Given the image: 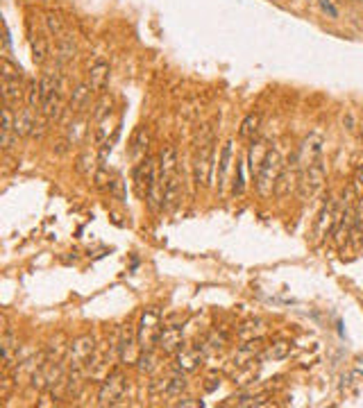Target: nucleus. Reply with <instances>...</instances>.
Instances as JSON below:
<instances>
[{
  "label": "nucleus",
  "mask_w": 363,
  "mask_h": 408,
  "mask_svg": "<svg viewBox=\"0 0 363 408\" xmlns=\"http://www.w3.org/2000/svg\"><path fill=\"white\" fill-rule=\"evenodd\" d=\"M281 168H284V159H281L279 150L277 148L268 150L266 159L261 161L257 175H254V186H257V193L261 197H268V195L275 193L277 179L281 175Z\"/></svg>",
  "instance_id": "nucleus-1"
},
{
  "label": "nucleus",
  "mask_w": 363,
  "mask_h": 408,
  "mask_svg": "<svg viewBox=\"0 0 363 408\" xmlns=\"http://www.w3.org/2000/svg\"><path fill=\"white\" fill-rule=\"evenodd\" d=\"M41 84V112L48 121H59L61 116V84L50 73L39 80Z\"/></svg>",
  "instance_id": "nucleus-2"
},
{
  "label": "nucleus",
  "mask_w": 363,
  "mask_h": 408,
  "mask_svg": "<svg viewBox=\"0 0 363 408\" xmlns=\"http://www.w3.org/2000/svg\"><path fill=\"white\" fill-rule=\"evenodd\" d=\"M325 181H327L325 161H316V163H309V166H304V168H299V184H297L299 197L302 199L316 197L323 190Z\"/></svg>",
  "instance_id": "nucleus-3"
},
{
  "label": "nucleus",
  "mask_w": 363,
  "mask_h": 408,
  "mask_svg": "<svg viewBox=\"0 0 363 408\" xmlns=\"http://www.w3.org/2000/svg\"><path fill=\"white\" fill-rule=\"evenodd\" d=\"M3 98H5V105H9V107H18L25 98L23 73L7 57L3 59Z\"/></svg>",
  "instance_id": "nucleus-4"
},
{
  "label": "nucleus",
  "mask_w": 363,
  "mask_h": 408,
  "mask_svg": "<svg viewBox=\"0 0 363 408\" xmlns=\"http://www.w3.org/2000/svg\"><path fill=\"white\" fill-rule=\"evenodd\" d=\"M125 390H127L125 372L123 370H112L103 379V384H100L98 404L100 406H116V404H121V399L125 397Z\"/></svg>",
  "instance_id": "nucleus-5"
},
{
  "label": "nucleus",
  "mask_w": 363,
  "mask_h": 408,
  "mask_svg": "<svg viewBox=\"0 0 363 408\" xmlns=\"http://www.w3.org/2000/svg\"><path fill=\"white\" fill-rule=\"evenodd\" d=\"M141 342H139V331L134 324H123L118 331V361L123 365H136L141 356Z\"/></svg>",
  "instance_id": "nucleus-6"
},
{
  "label": "nucleus",
  "mask_w": 363,
  "mask_h": 408,
  "mask_svg": "<svg viewBox=\"0 0 363 408\" xmlns=\"http://www.w3.org/2000/svg\"><path fill=\"white\" fill-rule=\"evenodd\" d=\"M98 349L96 345V338L91 333H84V335H77L75 340L68 345L66 349V363L68 368L73 370H87L89 361L94 358V354Z\"/></svg>",
  "instance_id": "nucleus-7"
},
{
  "label": "nucleus",
  "mask_w": 363,
  "mask_h": 408,
  "mask_svg": "<svg viewBox=\"0 0 363 408\" xmlns=\"http://www.w3.org/2000/svg\"><path fill=\"white\" fill-rule=\"evenodd\" d=\"M345 202L341 204V216H339V222H336V229H334V241L336 245H343L350 243V236H352V229H354V222H357V204H354V197H352V190L345 193Z\"/></svg>",
  "instance_id": "nucleus-8"
},
{
  "label": "nucleus",
  "mask_w": 363,
  "mask_h": 408,
  "mask_svg": "<svg viewBox=\"0 0 363 408\" xmlns=\"http://www.w3.org/2000/svg\"><path fill=\"white\" fill-rule=\"evenodd\" d=\"M161 315L157 311H152V308H145L139 317V326H136V331H139V342L143 349H152V345H157V338L161 333Z\"/></svg>",
  "instance_id": "nucleus-9"
},
{
  "label": "nucleus",
  "mask_w": 363,
  "mask_h": 408,
  "mask_svg": "<svg viewBox=\"0 0 363 408\" xmlns=\"http://www.w3.org/2000/svg\"><path fill=\"white\" fill-rule=\"evenodd\" d=\"M214 172V143L205 145V148H195L193 159V181L198 188H207L212 181Z\"/></svg>",
  "instance_id": "nucleus-10"
},
{
  "label": "nucleus",
  "mask_w": 363,
  "mask_h": 408,
  "mask_svg": "<svg viewBox=\"0 0 363 408\" xmlns=\"http://www.w3.org/2000/svg\"><path fill=\"white\" fill-rule=\"evenodd\" d=\"M339 216H341V202H339V199L329 197L323 204L320 213H318V220H316V236H318V239L334 236L336 222H339Z\"/></svg>",
  "instance_id": "nucleus-11"
},
{
  "label": "nucleus",
  "mask_w": 363,
  "mask_h": 408,
  "mask_svg": "<svg viewBox=\"0 0 363 408\" xmlns=\"http://www.w3.org/2000/svg\"><path fill=\"white\" fill-rule=\"evenodd\" d=\"M323 152H325V136L320 132H311L302 141L297 150V159H299V168L309 166V163H316V161H323Z\"/></svg>",
  "instance_id": "nucleus-12"
},
{
  "label": "nucleus",
  "mask_w": 363,
  "mask_h": 408,
  "mask_svg": "<svg viewBox=\"0 0 363 408\" xmlns=\"http://www.w3.org/2000/svg\"><path fill=\"white\" fill-rule=\"evenodd\" d=\"M134 181H136V190H139L141 197H148L150 190L154 188V184L159 181V172H157V161L145 157L139 168L134 172Z\"/></svg>",
  "instance_id": "nucleus-13"
},
{
  "label": "nucleus",
  "mask_w": 363,
  "mask_h": 408,
  "mask_svg": "<svg viewBox=\"0 0 363 408\" xmlns=\"http://www.w3.org/2000/svg\"><path fill=\"white\" fill-rule=\"evenodd\" d=\"M184 388H186L184 372L177 370L175 375L152 381V384H150V395L152 397H179Z\"/></svg>",
  "instance_id": "nucleus-14"
},
{
  "label": "nucleus",
  "mask_w": 363,
  "mask_h": 408,
  "mask_svg": "<svg viewBox=\"0 0 363 408\" xmlns=\"http://www.w3.org/2000/svg\"><path fill=\"white\" fill-rule=\"evenodd\" d=\"M157 172H159V184H163L168 177H172L177 170V150L175 145H163L157 159Z\"/></svg>",
  "instance_id": "nucleus-15"
},
{
  "label": "nucleus",
  "mask_w": 363,
  "mask_h": 408,
  "mask_svg": "<svg viewBox=\"0 0 363 408\" xmlns=\"http://www.w3.org/2000/svg\"><path fill=\"white\" fill-rule=\"evenodd\" d=\"M109 73H112V70H109V63L105 59H98V61L91 63V68L87 73V84L91 86L94 93H103V91L107 89Z\"/></svg>",
  "instance_id": "nucleus-16"
},
{
  "label": "nucleus",
  "mask_w": 363,
  "mask_h": 408,
  "mask_svg": "<svg viewBox=\"0 0 363 408\" xmlns=\"http://www.w3.org/2000/svg\"><path fill=\"white\" fill-rule=\"evenodd\" d=\"M161 188H163V209H166V211H172V209H175L179 204V199H182L184 179H182L179 172H175V175L163 181Z\"/></svg>",
  "instance_id": "nucleus-17"
},
{
  "label": "nucleus",
  "mask_w": 363,
  "mask_h": 408,
  "mask_svg": "<svg viewBox=\"0 0 363 408\" xmlns=\"http://www.w3.org/2000/svg\"><path fill=\"white\" fill-rule=\"evenodd\" d=\"M157 347L166 354H177L184 347V333H182L179 326H163L157 338Z\"/></svg>",
  "instance_id": "nucleus-18"
},
{
  "label": "nucleus",
  "mask_w": 363,
  "mask_h": 408,
  "mask_svg": "<svg viewBox=\"0 0 363 408\" xmlns=\"http://www.w3.org/2000/svg\"><path fill=\"white\" fill-rule=\"evenodd\" d=\"M202 361H205V352L200 347H182L175 356V368L186 375V372L198 370Z\"/></svg>",
  "instance_id": "nucleus-19"
},
{
  "label": "nucleus",
  "mask_w": 363,
  "mask_h": 408,
  "mask_svg": "<svg viewBox=\"0 0 363 408\" xmlns=\"http://www.w3.org/2000/svg\"><path fill=\"white\" fill-rule=\"evenodd\" d=\"M91 96H94V91H91L89 84H77L73 89V96H71V103H68V112L73 114V118H77L80 114H84L89 105H91Z\"/></svg>",
  "instance_id": "nucleus-20"
},
{
  "label": "nucleus",
  "mask_w": 363,
  "mask_h": 408,
  "mask_svg": "<svg viewBox=\"0 0 363 408\" xmlns=\"http://www.w3.org/2000/svg\"><path fill=\"white\" fill-rule=\"evenodd\" d=\"M0 345H3V368L9 370L18 358V340H16V335L12 331V326H5Z\"/></svg>",
  "instance_id": "nucleus-21"
},
{
  "label": "nucleus",
  "mask_w": 363,
  "mask_h": 408,
  "mask_svg": "<svg viewBox=\"0 0 363 408\" xmlns=\"http://www.w3.org/2000/svg\"><path fill=\"white\" fill-rule=\"evenodd\" d=\"M96 125L98 127H96V134H94V143L98 145V148H103L105 143L116 139V134H118V121H116L114 116H107V118H103V121H98Z\"/></svg>",
  "instance_id": "nucleus-22"
},
{
  "label": "nucleus",
  "mask_w": 363,
  "mask_h": 408,
  "mask_svg": "<svg viewBox=\"0 0 363 408\" xmlns=\"http://www.w3.org/2000/svg\"><path fill=\"white\" fill-rule=\"evenodd\" d=\"M75 39L73 36H68V32L59 36L57 39V66L64 68V66H68V63L75 59Z\"/></svg>",
  "instance_id": "nucleus-23"
},
{
  "label": "nucleus",
  "mask_w": 363,
  "mask_h": 408,
  "mask_svg": "<svg viewBox=\"0 0 363 408\" xmlns=\"http://www.w3.org/2000/svg\"><path fill=\"white\" fill-rule=\"evenodd\" d=\"M16 134L18 136L36 134V118H34L32 107H25V109H21V112H16Z\"/></svg>",
  "instance_id": "nucleus-24"
},
{
  "label": "nucleus",
  "mask_w": 363,
  "mask_h": 408,
  "mask_svg": "<svg viewBox=\"0 0 363 408\" xmlns=\"http://www.w3.org/2000/svg\"><path fill=\"white\" fill-rule=\"evenodd\" d=\"M268 143L266 141H261V139H254L252 145H250V152H248V168L252 172V177L257 175V170L261 166V161L266 159V154H268Z\"/></svg>",
  "instance_id": "nucleus-25"
},
{
  "label": "nucleus",
  "mask_w": 363,
  "mask_h": 408,
  "mask_svg": "<svg viewBox=\"0 0 363 408\" xmlns=\"http://www.w3.org/2000/svg\"><path fill=\"white\" fill-rule=\"evenodd\" d=\"M259 127H261V116L259 114H248L243 118V123H241L239 139L254 141V139H257V134H259Z\"/></svg>",
  "instance_id": "nucleus-26"
},
{
  "label": "nucleus",
  "mask_w": 363,
  "mask_h": 408,
  "mask_svg": "<svg viewBox=\"0 0 363 408\" xmlns=\"http://www.w3.org/2000/svg\"><path fill=\"white\" fill-rule=\"evenodd\" d=\"M30 48H32L34 63H43L45 59H48V39L43 36V32H32Z\"/></svg>",
  "instance_id": "nucleus-27"
},
{
  "label": "nucleus",
  "mask_w": 363,
  "mask_h": 408,
  "mask_svg": "<svg viewBox=\"0 0 363 408\" xmlns=\"http://www.w3.org/2000/svg\"><path fill=\"white\" fill-rule=\"evenodd\" d=\"M148 141H150V130L145 125H141L139 130L134 132L132 136V148H130V157H141V154L145 152V148H148Z\"/></svg>",
  "instance_id": "nucleus-28"
},
{
  "label": "nucleus",
  "mask_w": 363,
  "mask_h": 408,
  "mask_svg": "<svg viewBox=\"0 0 363 408\" xmlns=\"http://www.w3.org/2000/svg\"><path fill=\"white\" fill-rule=\"evenodd\" d=\"M230 161H232V141H227L221 150V161H218V190H223L225 179H227V170H230Z\"/></svg>",
  "instance_id": "nucleus-29"
},
{
  "label": "nucleus",
  "mask_w": 363,
  "mask_h": 408,
  "mask_svg": "<svg viewBox=\"0 0 363 408\" xmlns=\"http://www.w3.org/2000/svg\"><path fill=\"white\" fill-rule=\"evenodd\" d=\"M136 365H139V370L145 372V375H152V372L159 368V358H157V354H154L152 349H143Z\"/></svg>",
  "instance_id": "nucleus-30"
},
{
  "label": "nucleus",
  "mask_w": 363,
  "mask_h": 408,
  "mask_svg": "<svg viewBox=\"0 0 363 408\" xmlns=\"http://www.w3.org/2000/svg\"><path fill=\"white\" fill-rule=\"evenodd\" d=\"M43 21H45V27H48V32H50L52 36H57V39H59V36L66 34V25H64V21L59 18V14H52V12H50V14H45Z\"/></svg>",
  "instance_id": "nucleus-31"
},
{
  "label": "nucleus",
  "mask_w": 363,
  "mask_h": 408,
  "mask_svg": "<svg viewBox=\"0 0 363 408\" xmlns=\"http://www.w3.org/2000/svg\"><path fill=\"white\" fill-rule=\"evenodd\" d=\"M25 98H27V107H32V109H41V84H39V82H36V80H32L30 84H27Z\"/></svg>",
  "instance_id": "nucleus-32"
},
{
  "label": "nucleus",
  "mask_w": 363,
  "mask_h": 408,
  "mask_svg": "<svg viewBox=\"0 0 363 408\" xmlns=\"http://www.w3.org/2000/svg\"><path fill=\"white\" fill-rule=\"evenodd\" d=\"M290 354V342H286V340H277L272 347L266 352V356L268 358H272V361H281V358H286Z\"/></svg>",
  "instance_id": "nucleus-33"
},
{
  "label": "nucleus",
  "mask_w": 363,
  "mask_h": 408,
  "mask_svg": "<svg viewBox=\"0 0 363 408\" xmlns=\"http://www.w3.org/2000/svg\"><path fill=\"white\" fill-rule=\"evenodd\" d=\"M214 143V127L212 125H202L195 132V148H205V145Z\"/></svg>",
  "instance_id": "nucleus-34"
},
{
  "label": "nucleus",
  "mask_w": 363,
  "mask_h": 408,
  "mask_svg": "<svg viewBox=\"0 0 363 408\" xmlns=\"http://www.w3.org/2000/svg\"><path fill=\"white\" fill-rule=\"evenodd\" d=\"M107 116H112V98H109V96L100 98V103L96 105V112H94V123L103 121V118H107Z\"/></svg>",
  "instance_id": "nucleus-35"
},
{
  "label": "nucleus",
  "mask_w": 363,
  "mask_h": 408,
  "mask_svg": "<svg viewBox=\"0 0 363 408\" xmlns=\"http://www.w3.org/2000/svg\"><path fill=\"white\" fill-rule=\"evenodd\" d=\"M350 241L357 245V248H361L363 245V209H357V222H354Z\"/></svg>",
  "instance_id": "nucleus-36"
},
{
  "label": "nucleus",
  "mask_w": 363,
  "mask_h": 408,
  "mask_svg": "<svg viewBox=\"0 0 363 408\" xmlns=\"http://www.w3.org/2000/svg\"><path fill=\"white\" fill-rule=\"evenodd\" d=\"M245 190V179H243V161H236V172H234V184H232V193L241 195Z\"/></svg>",
  "instance_id": "nucleus-37"
},
{
  "label": "nucleus",
  "mask_w": 363,
  "mask_h": 408,
  "mask_svg": "<svg viewBox=\"0 0 363 408\" xmlns=\"http://www.w3.org/2000/svg\"><path fill=\"white\" fill-rule=\"evenodd\" d=\"M94 181H96V188H109L114 179H109V172L105 168H98L96 175H94Z\"/></svg>",
  "instance_id": "nucleus-38"
},
{
  "label": "nucleus",
  "mask_w": 363,
  "mask_h": 408,
  "mask_svg": "<svg viewBox=\"0 0 363 408\" xmlns=\"http://www.w3.org/2000/svg\"><path fill=\"white\" fill-rule=\"evenodd\" d=\"M89 161H94V157H91L89 152L80 154V159H77V170L82 172V175H91V170H89Z\"/></svg>",
  "instance_id": "nucleus-39"
},
{
  "label": "nucleus",
  "mask_w": 363,
  "mask_h": 408,
  "mask_svg": "<svg viewBox=\"0 0 363 408\" xmlns=\"http://www.w3.org/2000/svg\"><path fill=\"white\" fill-rule=\"evenodd\" d=\"M175 406H202L200 402H191V399H179Z\"/></svg>",
  "instance_id": "nucleus-40"
},
{
  "label": "nucleus",
  "mask_w": 363,
  "mask_h": 408,
  "mask_svg": "<svg viewBox=\"0 0 363 408\" xmlns=\"http://www.w3.org/2000/svg\"><path fill=\"white\" fill-rule=\"evenodd\" d=\"M357 186L363 190V166L359 168V172H357Z\"/></svg>",
  "instance_id": "nucleus-41"
},
{
  "label": "nucleus",
  "mask_w": 363,
  "mask_h": 408,
  "mask_svg": "<svg viewBox=\"0 0 363 408\" xmlns=\"http://www.w3.org/2000/svg\"><path fill=\"white\" fill-rule=\"evenodd\" d=\"M306 3H311V5H313V3H318V0H306Z\"/></svg>",
  "instance_id": "nucleus-42"
}]
</instances>
